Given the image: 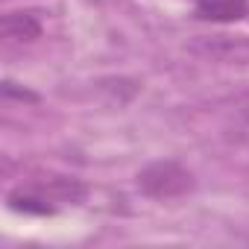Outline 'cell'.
Returning a JSON list of instances; mask_svg holds the SVG:
<instances>
[{"label": "cell", "mask_w": 249, "mask_h": 249, "mask_svg": "<svg viewBox=\"0 0 249 249\" xmlns=\"http://www.w3.org/2000/svg\"><path fill=\"white\" fill-rule=\"evenodd\" d=\"M194 12L199 21L234 24L249 15V0H194Z\"/></svg>", "instance_id": "cell-3"}, {"label": "cell", "mask_w": 249, "mask_h": 249, "mask_svg": "<svg viewBox=\"0 0 249 249\" xmlns=\"http://www.w3.org/2000/svg\"><path fill=\"white\" fill-rule=\"evenodd\" d=\"M0 33L9 44H33L41 38V21L36 12H6L0 21Z\"/></svg>", "instance_id": "cell-4"}, {"label": "cell", "mask_w": 249, "mask_h": 249, "mask_svg": "<svg viewBox=\"0 0 249 249\" xmlns=\"http://www.w3.org/2000/svg\"><path fill=\"white\" fill-rule=\"evenodd\" d=\"M3 94H6V97H18V100H30V103L38 100L33 91H27V88H15V82H9V79L3 82Z\"/></svg>", "instance_id": "cell-5"}, {"label": "cell", "mask_w": 249, "mask_h": 249, "mask_svg": "<svg viewBox=\"0 0 249 249\" xmlns=\"http://www.w3.org/2000/svg\"><path fill=\"white\" fill-rule=\"evenodd\" d=\"M88 196V188L79 179L71 176H50V179H38L33 185H21L15 191H9L6 202L12 211L18 214H36V217H47L56 214L65 205H79Z\"/></svg>", "instance_id": "cell-1"}, {"label": "cell", "mask_w": 249, "mask_h": 249, "mask_svg": "<svg viewBox=\"0 0 249 249\" xmlns=\"http://www.w3.org/2000/svg\"><path fill=\"white\" fill-rule=\"evenodd\" d=\"M135 185L144 196L167 202V199H179V196L191 194L196 188V179L182 161L161 159V161H153V164L141 167L138 176H135Z\"/></svg>", "instance_id": "cell-2"}]
</instances>
